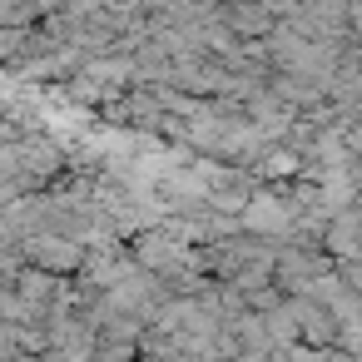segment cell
Listing matches in <instances>:
<instances>
[{"instance_id": "obj_4", "label": "cell", "mask_w": 362, "mask_h": 362, "mask_svg": "<svg viewBox=\"0 0 362 362\" xmlns=\"http://www.w3.org/2000/svg\"><path fill=\"white\" fill-rule=\"evenodd\" d=\"M258 174H263V179H273V174H298V154H293V149H268V154L258 159Z\"/></svg>"}, {"instance_id": "obj_3", "label": "cell", "mask_w": 362, "mask_h": 362, "mask_svg": "<svg viewBox=\"0 0 362 362\" xmlns=\"http://www.w3.org/2000/svg\"><path fill=\"white\" fill-rule=\"evenodd\" d=\"M16 154H21V179L25 184H45L50 174H60V144L50 134H25L16 144Z\"/></svg>"}, {"instance_id": "obj_2", "label": "cell", "mask_w": 362, "mask_h": 362, "mask_svg": "<svg viewBox=\"0 0 362 362\" xmlns=\"http://www.w3.org/2000/svg\"><path fill=\"white\" fill-rule=\"evenodd\" d=\"M21 253H25L40 273H55V278H60V273H75V268H85V263H90V248H85V243H75V238H65V233H55V228H50V233H40V238H30Z\"/></svg>"}, {"instance_id": "obj_5", "label": "cell", "mask_w": 362, "mask_h": 362, "mask_svg": "<svg viewBox=\"0 0 362 362\" xmlns=\"http://www.w3.org/2000/svg\"><path fill=\"white\" fill-rule=\"evenodd\" d=\"M332 248L337 253H357V218H337L332 223Z\"/></svg>"}, {"instance_id": "obj_1", "label": "cell", "mask_w": 362, "mask_h": 362, "mask_svg": "<svg viewBox=\"0 0 362 362\" xmlns=\"http://www.w3.org/2000/svg\"><path fill=\"white\" fill-rule=\"evenodd\" d=\"M293 218H298V204H293V199H283V194H273V189H258L238 223H243L253 238H288V233H293Z\"/></svg>"}, {"instance_id": "obj_7", "label": "cell", "mask_w": 362, "mask_h": 362, "mask_svg": "<svg viewBox=\"0 0 362 362\" xmlns=\"http://www.w3.org/2000/svg\"><path fill=\"white\" fill-rule=\"evenodd\" d=\"M352 283H362V263H357V268H352Z\"/></svg>"}, {"instance_id": "obj_6", "label": "cell", "mask_w": 362, "mask_h": 362, "mask_svg": "<svg viewBox=\"0 0 362 362\" xmlns=\"http://www.w3.org/2000/svg\"><path fill=\"white\" fill-rule=\"evenodd\" d=\"M25 45H30L25 30H0V55H21Z\"/></svg>"}]
</instances>
